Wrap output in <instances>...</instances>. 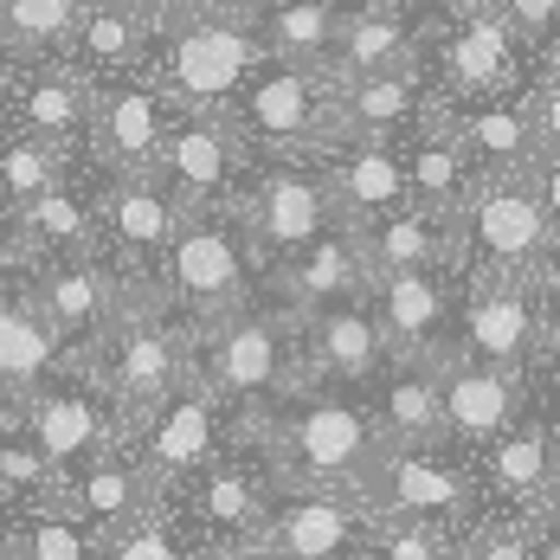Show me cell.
<instances>
[{
  "mask_svg": "<svg viewBox=\"0 0 560 560\" xmlns=\"http://www.w3.org/2000/svg\"><path fill=\"white\" fill-rule=\"evenodd\" d=\"M245 432L265 445L278 490H361L368 464L381 457V425L361 387H323L303 381L265 412L245 419Z\"/></svg>",
  "mask_w": 560,
  "mask_h": 560,
  "instance_id": "obj_1",
  "label": "cell"
},
{
  "mask_svg": "<svg viewBox=\"0 0 560 560\" xmlns=\"http://www.w3.org/2000/svg\"><path fill=\"white\" fill-rule=\"evenodd\" d=\"M258 65H265V39L252 0H194L168 26L149 33L142 52V71L168 91L174 110H225Z\"/></svg>",
  "mask_w": 560,
  "mask_h": 560,
  "instance_id": "obj_2",
  "label": "cell"
},
{
  "mask_svg": "<svg viewBox=\"0 0 560 560\" xmlns=\"http://www.w3.org/2000/svg\"><path fill=\"white\" fill-rule=\"evenodd\" d=\"M194 323L174 310L155 283L122 290L110 329L97 336V348L84 354V368L97 374V387L116 399L122 425H136L149 406H162L187 374H194Z\"/></svg>",
  "mask_w": 560,
  "mask_h": 560,
  "instance_id": "obj_3",
  "label": "cell"
},
{
  "mask_svg": "<svg viewBox=\"0 0 560 560\" xmlns=\"http://www.w3.org/2000/svg\"><path fill=\"white\" fill-rule=\"evenodd\" d=\"M194 374L220 393L238 419L265 412L271 399L303 387V341H296V310H283L278 296H252L245 310H232L220 323H207L194 336Z\"/></svg>",
  "mask_w": 560,
  "mask_h": 560,
  "instance_id": "obj_4",
  "label": "cell"
},
{
  "mask_svg": "<svg viewBox=\"0 0 560 560\" xmlns=\"http://www.w3.org/2000/svg\"><path fill=\"white\" fill-rule=\"evenodd\" d=\"M155 290L194 329H207V323L245 310L265 290V258L245 238V225H238L232 207H187L168 238V252H162Z\"/></svg>",
  "mask_w": 560,
  "mask_h": 560,
  "instance_id": "obj_5",
  "label": "cell"
},
{
  "mask_svg": "<svg viewBox=\"0 0 560 560\" xmlns=\"http://www.w3.org/2000/svg\"><path fill=\"white\" fill-rule=\"evenodd\" d=\"M457 225V278H541L560 271L555 225L541 213L528 174H477L464 207L451 213Z\"/></svg>",
  "mask_w": 560,
  "mask_h": 560,
  "instance_id": "obj_6",
  "label": "cell"
},
{
  "mask_svg": "<svg viewBox=\"0 0 560 560\" xmlns=\"http://www.w3.org/2000/svg\"><path fill=\"white\" fill-rule=\"evenodd\" d=\"M225 122L245 136L252 155H316L336 142V78L323 65L265 58L225 104Z\"/></svg>",
  "mask_w": 560,
  "mask_h": 560,
  "instance_id": "obj_7",
  "label": "cell"
},
{
  "mask_svg": "<svg viewBox=\"0 0 560 560\" xmlns=\"http://www.w3.org/2000/svg\"><path fill=\"white\" fill-rule=\"evenodd\" d=\"M560 316V278H464L457 290V354L528 374Z\"/></svg>",
  "mask_w": 560,
  "mask_h": 560,
  "instance_id": "obj_8",
  "label": "cell"
},
{
  "mask_svg": "<svg viewBox=\"0 0 560 560\" xmlns=\"http://www.w3.org/2000/svg\"><path fill=\"white\" fill-rule=\"evenodd\" d=\"M232 213L245 225V238L258 245L265 271L290 252H303L310 238H323L329 225H341L316 155H252V174H245Z\"/></svg>",
  "mask_w": 560,
  "mask_h": 560,
  "instance_id": "obj_9",
  "label": "cell"
},
{
  "mask_svg": "<svg viewBox=\"0 0 560 560\" xmlns=\"http://www.w3.org/2000/svg\"><path fill=\"white\" fill-rule=\"evenodd\" d=\"M361 503L374 509V522H432V528H470L477 515V483H470V457L451 445H381L368 464Z\"/></svg>",
  "mask_w": 560,
  "mask_h": 560,
  "instance_id": "obj_10",
  "label": "cell"
},
{
  "mask_svg": "<svg viewBox=\"0 0 560 560\" xmlns=\"http://www.w3.org/2000/svg\"><path fill=\"white\" fill-rule=\"evenodd\" d=\"M232 432H238V412H232L200 374H187L162 406H149V412L122 432V445H129V457H136L142 470H149V483H155L162 497H174L200 464H213V457L232 445Z\"/></svg>",
  "mask_w": 560,
  "mask_h": 560,
  "instance_id": "obj_11",
  "label": "cell"
},
{
  "mask_svg": "<svg viewBox=\"0 0 560 560\" xmlns=\"http://www.w3.org/2000/svg\"><path fill=\"white\" fill-rule=\"evenodd\" d=\"M271 497H278L271 457H265V445L245 432V419H238L232 445H225L213 464H200V470L168 497V509L180 515V528H187L194 541H245V535H258Z\"/></svg>",
  "mask_w": 560,
  "mask_h": 560,
  "instance_id": "obj_12",
  "label": "cell"
},
{
  "mask_svg": "<svg viewBox=\"0 0 560 560\" xmlns=\"http://www.w3.org/2000/svg\"><path fill=\"white\" fill-rule=\"evenodd\" d=\"M180 213L187 207L174 200V187L155 168L97 174V252L110 258V271L122 278V290L155 283Z\"/></svg>",
  "mask_w": 560,
  "mask_h": 560,
  "instance_id": "obj_13",
  "label": "cell"
},
{
  "mask_svg": "<svg viewBox=\"0 0 560 560\" xmlns=\"http://www.w3.org/2000/svg\"><path fill=\"white\" fill-rule=\"evenodd\" d=\"M470 483H477V515L541 522L560 483V419H548L541 406H522L515 425L470 451Z\"/></svg>",
  "mask_w": 560,
  "mask_h": 560,
  "instance_id": "obj_14",
  "label": "cell"
},
{
  "mask_svg": "<svg viewBox=\"0 0 560 560\" xmlns=\"http://www.w3.org/2000/svg\"><path fill=\"white\" fill-rule=\"evenodd\" d=\"M20 432L46 451L58 464V477H65V470H78V464L116 451L129 425H122L116 399L97 387V374H91L84 361H71L65 374H52L39 393L20 399Z\"/></svg>",
  "mask_w": 560,
  "mask_h": 560,
  "instance_id": "obj_15",
  "label": "cell"
},
{
  "mask_svg": "<svg viewBox=\"0 0 560 560\" xmlns=\"http://www.w3.org/2000/svg\"><path fill=\"white\" fill-rule=\"evenodd\" d=\"M174 122L168 91L149 71H122L91 84V122H84V168L91 174H136L155 168L162 136Z\"/></svg>",
  "mask_w": 560,
  "mask_h": 560,
  "instance_id": "obj_16",
  "label": "cell"
},
{
  "mask_svg": "<svg viewBox=\"0 0 560 560\" xmlns=\"http://www.w3.org/2000/svg\"><path fill=\"white\" fill-rule=\"evenodd\" d=\"M26 283V296H33V310H39V323L52 329V341L71 354V361H84L97 336L110 329L116 303H122V278L110 271V258L104 252H78V258H39V265H26L20 271Z\"/></svg>",
  "mask_w": 560,
  "mask_h": 560,
  "instance_id": "obj_17",
  "label": "cell"
},
{
  "mask_svg": "<svg viewBox=\"0 0 560 560\" xmlns=\"http://www.w3.org/2000/svg\"><path fill=\"white\" fill-rule=\"evenodd\" d=\"M515 26L497 0H464L439 26H425V58L439 71V97H503L515 84Z\"/></svg>",
  "mask_w": 560,
  "mask_h": 560,
  "instance_id": "obj_18",
  "label": "cell"
},
{
  "mask_svg": "<svg viewBox=\"0 0 560 560\" xmlns=\"http://www.w3.org/2000/svg\"><path fill=\"white\" fill-rule=\"evenodd\" d=\"M457 271H381L368 278V310L399 361H451L457 354Z\"/></svg>",
  "mask_w": 560,
  "mask_h": 560,
  "instance_id": "obj_19",
  "label": "cell"
},
{
  "mask_svg": "<svg viewBox=\"0 0 560 560\" xmlns=\"http://www.w3.org/2000/svg\"><path fill=\"white\" fill-rule=\"evenodd\" d=\"M155 174L174 187L180 207H232L252 174V149L225 122V110H174Z\"/></svg>",
  "mask_w": 560,
  "mask_h": 560,
  "instance_id": "obj_20",
  "label": "cell"
},
{
  "mask_svg": "<svg viewBox=\"0 0 560 560\" xmlns=\"http://www.w3.org/2000/svg\"><path fill=\"white\" fill-rule=\"evenodd\" d=\"M368 541L374 509L354 490H278L258 522V548L271 560H348Z\"/></svg>",
  "mask_w": 560,
  "mask_h": 560,
  "instance_id": "obj_21",
  "label": "cell"
},
{
  "mask_svg": "<svg viewBox=\"0 0 560 560\" xmlns=\"http://www.w3.org/2000/svg\"><path fill=\"white\" fill-rule=\"evenodd\" d=\"M84 122H91V78L71 58H26L0 91V129L58 142L78 162H84Z\"/></svg>",
  "mask_w": 560,
  "mask_h": 560,
  "instance_id": "obj_22",
  "label": "cell"
},
{
  "mask_svg": "<svg viewBox=\"0 0 560 560\" xmlns=\"http://www.w3.org/2000/svg\"><path fill=\"white\" fill-rule=\"evenodd\" d=\"M296 341H303V381H323V387H368L381 374V361H387V341H381V323L368 310V290L341 296V303H323V310H303Z\"/></svg>",
  "mask_w": 560,
  "mask_h": 560,
  "instance_id": "obj_23",
  "label": "cell"
},
{
  "mask_svg": "<svg viewBox=\"0 0 560 560\" xmlns=\"http://www.w3.org/2000/svg\"><path fill=\"white\" fill-rule=\"evenodd\" d=\"M439 406H445V445L470 457L477 445H490L503 425L522 419L528 374H509V368H490V361L451 354V361H439Z\"/></svg>",
  "mask_w": 560,
  "mask_h": 560,
  "instance_id": "obj_24",
  "label": "cell"
},
{
  "mask_svg": "<svg viewBox=\"0 0 560 560\" xmlns=\"http://www.w3.org/2000/svg\"><path fill=\"white\" fill-rule=\"evenodd\" d=\"M316 162L336 194L341 225H368L406 207V162H399V142L387 136H336L329 149H316Z\"/></svg>",
  "mask_w": 560,
  "mask_h": 560,
  "instance_id": "obj_25",
  "label": "cell"
},
{
  "mask_svg": "<svg viewBox=\"0 0 560 560\" xmlns=\"http://www.w3.org/2000/svg\"><path fill=\"white\" fill-rule=\"evenodd\" d=\"M361 290H368V265H361V245H354L348 225H329L323 238H310L303 252H290L265 271V296H278L296 316L341 303V296H361Z\"/></svg>",
  "mask_w": 560,
  "mask_h": 560,
  "instance_id": "obj_26",
  "label": "cell"
},
{
  "mask_svg": "<svg viewBox=\"0 0 560 560\" xmlns=\"http://www.w3.org/2000/svg\"><path fill=\"white\" fill-rule=\"evenodd\" d=\"M425 104H432V71L425 65L336 78V136H387V142H399L425 116Z\"/></svg>",
  "mask_w": 560,
  "mask_h": 560,
  "instance_id": "obj_27",
  "label": "cell"
},
{
  "mask_svg": "<svg viewBox=\"0 0 560 560\" xmlns=\"http://www.w3.org/2000/svg\"><path fill=\"white\" fill-rule=\"evenodd\" d=\"M58 503L71 509L84 528L116 535V528H129L136 515H149V509L162 503V490H155L149 470L129 457V445H116V451H104V457H91V464H78V470H65Z\"/></svg>",
  "mask_w": 560,
  "mask_h": 560,
  "instance_id": "obj_28",
  "label": "cell"
},
{
  "mask_svg": "<svg viewBox=\"0 0 560 560\" xmlns=\"http://www.w3.org/2000/svg\"><path fill=\"white\" fill-rule=\"evenodd\" d=\"M354 232V245H361V265H368V278H381V271H457V225L451 213H425V207H393L381 220L368 225H348Z\"/></svg>",
  "mask_w": 560,
  "mask_h": 560,
  "instance_id": "obj_29",
  "label": "cell"
},
{
  "mask_svg": "<svg viewBox=\"0 0 560 560\" xmlns=\"http://www.w3.org/2000/svg\"><path fill=\"white\" fill-rule=\"evenodd\" d=\"M368 412L387 445H445V406H439V361H399L387 354L368 381Z\"/></svg>",
  "mask_w": 560,
  "mask_h": 560,
  "instance_id": "obj_30",
  "label": "cell"
},
{
  "mask_svg": "<svg viewBox=\"0 0 560 560\" xmlns=\"http://www.w3.org/2000/svg\"><path fill=\"white\" fill-rule=\"evenodd\" d=\"M13 220H20V238H26V265L97 252V174L91 168L65 174L58 187L33 194V200H20Z\"/></svg>",
  "mask_w": 560,
  "mask_h": 560,
  "instance_id": "obj_31",
  "label": "cell"
},
{
  "mask_svg": "<svg viewBox=\"0 0 560 560\" xmlns=\"http://www.w3.org/2000/svg\"><path fill=\"white\" fill-rule=\"evenodd\" d=\"M65 368H71V354L39 323V310H33L20 271H0V399L20 406L26 393H39Z\"/></svg>",
  "mask_w": 560,
  "mask_h": 560,
  "instance_id": "obj_32",
  "label": "cell"
},
{
  "mask_svg": "<svg viewBox=\"0 0 560 560\" xmlns=\"http://www.w3.org/2000/svg\"><path fill=\"white\" fill-rule=\"evenodd\" d=\"M399 65H425V26L399 0H354L341 20L329 71L361 78V71H399Z\"/></svg>",
  "mask_w": 560,
  "mask_h": 560,
  "instance_id": "obj_33",
  "label": "cell"
},
{
  "mask_svg": "<svg viewBox=\"0 0 560 560\" xmlns=\"http://www.w3.org/2000/svg\"><path fill=\"white\" fill-rule=\"evenodd\" d=\"M348 7H354V0H252L265 58H283V65H323V71H329Z\"/></svg>",
  "mask_w": 560,
  "mask_h": 560,
  "instance_id": "obj_34",
  "label": "cell"
},
{
  "mask_svg": "<svg viewBox=\"0 0 560 560\" xmlns=\"http://www.w3.org/2000/svg\"><path fill=\"white\" fill-rule=\"evenodd\" d=\"M451 136H457V149L470 155L477 174H528L535 168V129H528V110L509 104V97H477L470 110L451 104Z\"/></svg>",
  "mask_w": 560,
  "mask_h": 560,
  "instance_id": "obj_35",
  "label": "cell"
},
{
  "mask_svg": "<svg viewBox=\"0 0 560 560\" xmlns=\"http://www.w3.org/2000/svg\"><path fill=\"white\" fill-rule=\"evenodd\" d=\"M142 52H149V26H142L136 13H116V7H104V0H84L65 58H71L91 84L122 78V71H142Z\"/></svg>",
  "mask_w": 560,
  "mask_h": 560,
  "instance_id": "obj_36",
  "label": "cell"
},
{
  "mask_svg": "<svg viewBox=\"0 0 560 560\" xmlns=\"http://www.w3.org/2000/svg\"><path fill=\"white\" fill-rule=\"evenodd\" d=\"M7 541H13V560H104V535L84 528L58 497L33 509H7Z\"/></svg>",
  "mask_w": 560,
  "mask_h": 560,
  "instance_id": "obj_37",
  "label": "cell"
},
{
  "mask_svg": "<svg viewBox=\"0 0 560 560\" xmlns=\"http://www.w3.org/2000/svg\"><path fill=\"white\" fill-rule=\"evenodd\" d=\"M78 168H84V162H78L71 149L39 142V136H20V129H0V200H7V207L46 194V187H58L65 174H78Z\"/></svg>",
  "mask_w": 560,
  "mask_h": 560,
  "instance_id": "obj_38",
  "label": "cell"
},
{
  "mask_svg": "<svg viewBox=\"0 0 560 560\" xmlns=\"http://www.w3.org/2000/svg\"><path fill=\"white\" fill-rule=\"evenodd\" d=\"M78 13L84 0H0V26L20 46V58H65Z\"/></svg>",
  "mask_w": 560,
  "mask_h": 560,
  "instance_id": "obj_39",
  "label": "cell"
},
{
  "mask_svg": "<svg viewBox=\"0 0 560 560\" xmlns=\"http://www.w3.org/2000/svg\"><path fill=\"white\" fill-rule=\"evenodd\" d=\"M58 464L46 451L33 445L26 432H20V419L0 432V515L7 509H33V503H52L58 497Z\"/></svg>",
  "mask_w": 560,
  "mask_h": 560,
  "instance_id": "obj_40",
  "label": "cell"
},
{
  "mask_svg": "<svg viewBox=\"0 0 560 560\" xmlns=\"http://www.w3.org/2000/svg\"><path fill=\"white\" fill-rule=\"evenodd\" d=\"M194 555H200V541L180 528V515L168 509V497L149 509V515H136L129 528L104 535V560H194Z\"/></svg>",
  "mask_w": 560,
  "mask_h": 560,
  "instance_id": "obj_41",
  "label": "cell"
},
{
  "mask_svg": "<svg viewBox=\"0 0 560 560\" xmlns=\"http://www.w3.org/2000/svg\"><path fill=\"white\" fill-rule=\"evenodd\" d=\"M457 560H541V528L522 515H470L457 535Z\"/></svg>",
  "mask_w": 560,
  "mask_h": 560,
  "instance_id": "obj_42",
  "label": "cell"
},
{
  "mask_svg": "<svg viewBox=\"0 0 560 560\" xmlns=\"http://www.w3.org/2000/svg\"><path fill=\"white\" fill-rule=\"evenodd\" d=\"M374 560H457V528H432V522H374Z\"/></svg>",
  "mask_w": 560,
  "mask_h": 560,
  "instance_id": "obj_43",
  "label": "cell"
},
{
  "mask_svg": "<svg viewBox=\"0 0 560 560\" xmlns=\"http://www.w3.org/2000/svg\"><path fill=\"white\" fill-rule=\"evenodd\" d=\"M522 110H528V129H535V155H560V71L522 97Z\"/></svg>",
  "mask_w": 560,
  "mask_h": 560,
  "instance_id": "obj_44",
  "label": "cell"
},
{
  "mask_svg": "<svg viewBox=\"0 0 560 560\" xmlns=\"http://www.w3.org/2000/svg\"><path fill=\"white\" fill-rule=\"evenodd\" d=\"M528 406L560 419V316L548 329V341H541V354H535V368H528Z\"/></svg>",
  "mask_w": 560,
  "mask_h": 560,
  "instance_id": "obj_45",
  "label": "cell"
},
{
  "mask_svg": "<svg viewBox=\"0 0 560 560\" xmlns=\"http://www.w3.org/2000/svg\"><path fill=\"white\" fill-rule=\"evenodd\" d=\"M503 20L515 26V39H548L560 33V0H497Z\"/></svg>",
  "mask_w": 560,
  "mask_h": 560,
  "instance_id": "obj_46",
  "label": "cell"
},
{
  "mask_svg": "<svg viewBox=\"0 0 560 560\" xmlns=\"http://www.w3.org/2000/svg\"><path fill=\"white\" fill-rule=\"evenodd\" d=\"M528 187H535V200H541V213H548V225H555V238H560V155H535Z\"/></svg>",
  "mask_w": 560,
  "mask_h": 560,
  "instance_id": "obj_47",
  "label": "cell"
},
{
  "mask_svg": "<svg viewBox=\"0 0 560 560\" xmlns=\"http://www.w3.org/2000/svg\"><path fill=\"white\" fill-rule=\"evenodd\" d=\"M104 7H116V13H136V20L155 33V26H168L174 13H180V7H194V0H104Z\"/></svg>",
  "mask_w": 560,
  "mask_h": 560,
  "instance_id": "obj_48",
  "label": "cell"
},
{
  "mask_svg": "<svg viewBox=\"0 0 560 560\" xmlns=\"http://www.w3.org/2000/svg\"><path fill=\"white\" fill-rule=\"evenodd\" d=\"M0 271H26V238H20V220L7 200H0Z\"/></svg>",
  "mask_w": 560,
  "mask_h": 560,
  "instance_id": "obj_49",
  "label": "cell"
},
{
  "mask_svg": "<svg viewBox=\"0 0 560 560\" xmlns=\"http://www.w3.org/2000/svg\"><path fill=\"white\" fill-rule=\"evenodd\" d=\"M194 560H271V555L258 548V535H245V541H200Z\"/></svg>",
  "mask_w": 560,
  "mask_h": 560,
  "instance_id": "obj_50",
  "label": "cell"
},
{
  "mask_svg": "<svg viewBox=\"0 0 560 560\" xmlns=\"http://www.w3.org/2000/svg\"><path fill=\"white\" fill-rule=\"evenodd\" d=\"M399 7H406V13H412L419 26H439V20H445V13H457L464 0H399Z\"/></svg>",
  "mask_w": 560,
  "mask_h": 560,
  "instance_id": "obj_51",
  "label": "cell"
},
{
  "mask_svg": "<svg viewBox=\"0 0 560 560\" xmlns=\"http://www.w3.org/2000/svg\"><path fill=\"white\" fill-rule=\"evenodd\" d=\"M20 65H26V58H20V46H13V39H7V26H0V91L13 84V71H20Z\"/></svg>",
  "mask_w": 560,
  "mask_h": 560,
  "instance_id": "obj_52",
  "label": "cell"
},
{
  "mask_svg": "<svg viewBox=\"0 0 560 560\" xmlns=\"http://www.w3.org/2000/svg\"><path fill=\"white\" fill-rule=\"evenodd\" d=\"M13 419H20V406H13V399H0V432H7Z\"/></svg>",
  "mask_w": 560,
  "mask_h": 560,
  "instance_id": "obj_53",
  "label": "cell"
},
{
  "mask_svg": "<svg viewBox=\"0 0 560 560\" xmlns=\"http://www.w3.org/2000/svg\"><path fill=\"white\" fill-rule=\"evenodd\" d=\"M0 560H13V541H7V515H0Z\"/></svg>",
  "mask_w": 560,
  "mask_h": 560,
  "instance_id": "obj_54",
  "label": "cell"
},
{
  "mask_svg": "<svg viewBox=\"0 0 560 560\" xmlns=\"http://www.w3.org/2000/svg\"><path fill=\"white\" fill-rule=\"evenodd\" d=\"M348 560H374V548H361V555H348Z\"/></svg>",
  "mask_w": 560,
  "mask_h": 560,
  "instance_id": "obj_55",
  "label": "cell"
},
{
  "mask_svg": "<svg viewBox=\"0 0 560 560\" xmlns=\"http://www.w3.org/2000/svg\"><path fill=\"white\" fill-rule=\"evenodd\" d=\"M555 278H560V271H555Z\"/></svg>",
  "mask_w": 560,
  "mask_h": 560,
  "instance_id": "obj_56",
  "label": "cell"
}]
</instances>
